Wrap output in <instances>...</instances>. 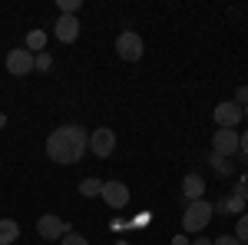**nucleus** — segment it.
<instances>
[{"label": "nucleus", "instance_id": "obj_1", "mask_svg": "<svg viewBox=\"0 0 248 245\" xmlns=\"http://www.w3.org/2000/svg\"><path fill=\"white\" fill-rule=\"evenodd\" d=\"M90 149V132L83 130L79 123H66L46 136V156L60 163V166H73L79 163Z\"/></svg>", "mask_w": 248, "mask_h": 245}, {"label": "nucleus", "instance_id": "obj_2", "mask_svg": "<svg viewBox=\"0 0 248 245\" xmlns=\"http://www.w3.org/2000/svg\"><path fill=\"white\" fill-rule=\"evenodd\" d=\"M212 202L205 199H195V202H186V212H182V229L186 232H202V229L212 222Z\"/></svg>", "mask_w": 248, "mask_h": 245}, {"label": "nucleus", "instance_id": "obj_3", "mask_svg": "<svg viewBox=\"0 0 248 245\" xmlns=\"http://www.w3.org/2000/svg\"><path fill=\"white\" fill-rule=\"evenodd\" d=\"M116 53L126 60V63H136V60H142V53H146V43H142V37H139V33L123 30V33L116 37Z\"/></svg>", "mask_w": 248, "mask_h": 245}, {"label": "nucleus", "instance_id": "obj_4", "mask_svg": "<svg viewBox=\"0 0 248 245\" xmlns=\"http://www.w3.org/2000/svg\"><path fill=\"white\" fill-rule=\"evenodd\" d=\"M212 119H215L218 130H238V123H242V106H238L235 99H225V103H218V106L212 110Z\"/></svg>", "mask_w": 248, "mask_h": 245}, {"label": "nucleus", "instance_id": "obj_5", "mask_svg": "<svg viewBox=\"0 0 248 245\" xmlns=\"http://www.w3.org/2000/svg\"><path fill=\"white\" fill-rule=\"evenodd\" d=\"M37 232H40V239L53 242V239H63V235H66V232H73V229H70V222H63L60 215L46 212V215H40V219H37Z\"/></svg>", "mask_w": 248, "mask_h": 245}, {"label": "nucleus", "instance_id": "obj_6", "mask_svg": "<svg viewBox=\"0 0 248 245\" xmlns=\"http://www.w3.org/2000/svg\"><path fill=\"white\" fill-rule=\"evenodd\" d=\"M116 149V132L106 130V126H99V130L90 132V152H93L96 159H106V156H113Z\"/></svg>", "mask_w": 248, "mask_h": 245}, {"label": "nucleus", "instance_id": "obj_7", "mask_svg": "<svg viewBox=\"0 0 248 245\" xmlns=\"http://www.w3.org/2000/svg\"><path fill=\"white\" fill-rule=\"evenodd\" d=\"M7 73L10 76H30L33 73V53L27 47H17L7 53Z\"/></svg>", "mask_w": 248, "mask_h": 245}, {"label": "nucleus", "instance_id": "obj_8", "mask_svg": "<svg viewBox=\"0 0 248 245\" xmlns=\"http://www.w3.org/2000/svg\"><path fill=\"white\" fill-rule=\"evenodd\" d=\"M99 199H103L109 209H123L126 202H129V186H126V182H119V179H109V182H103Z\"/></svg>", "mask_w": 248, "mask_h": 245}, {"label": "nucleus", "instance_id": "obj_9", "mask_svg": "<svg viewBox=\"0 0 248 245\" xmlns=\"http://www.w3.org/2000/svg\"><path fill=\"white\" fill-rule=\"evenodd\" d=\"M212 152L215 156H235L238 152V130H218L212 132Z\"/></svg>", "mask_w": 248, "mask_h": 245}, {"label": "nucleus", "instance_id": "obj_10", "mask_svg": "<svg viewBox=\"0 0 248 245\" xmlns=\"http://www.w3.org/2000/svg\"><path fill=\"white\" fill-rule=\"evenodd\" d=\"M53 37L60 43H73L79 37V17H66V14H60L57 23H53Z\"/></svg>", "mask_w": 248, "mask_h": 245}, {"label": "nucleus", "instance_id": "obj_11", "mask_svg": "<svg viewBox=\"0 0 248 245\" xmlns=\"http://www.w3.org/2000/svg\"><path fill=\"white\" fill-rule=\"evenodd\" d=\"M202 192H205V179H202L199 172H189V176L182 179V196H186V202L202 199Z\"/></svg>", "mask_w": 248, "mask_h": 245}, {"label": "nucleus", "instance_id": "obj_12", "mask_svg": "<svg viewBox=\"0 0 248 245\" xmlns=\"http://www.w3.org/2000/svg\"><path fill=\"white\" fill-rule=\"evenodd\" d=\"M17 235H20V226L14 219H0V245H14Z\"/></svg>", "mask_w": 248, "mask_h": 245}, {"label": "nucleus", "instance_id": "obj_13", "mask_svg": "<svg viewBox=\"0 0 248 245\" xmlns=\"http://www.w3.org/2000/svg\"><path fill=\"white\" fill-rule=\"evenodd\" d=\"M99 192H103V179H96V176H86L79 182V196H86V199H96Z\"/></svg>", "mask_w": 248, "mask_h": 245}, {"label": "nucleus", "instance_id": "obj_14", "mask_svg": "<svg viewBox=\"0 0 248 245\" xmlns=\"http://www.w3.org/2000/svg\"><path fill=\"white\" fill-rule=\"evenodd\" d=\"M43 47H46V33L43 30H30L27 33V50L30 53H43Z\"/></svg>", "mask_w": 248, "mask_h": 245}, {"label": "nucleus", "instance_id": "obj_15", "mask_svg": "<svg viewBox=\"0 0 248 245\" xmlns=\"http://www.w3.org/2000/svg\"><path fill=\"white\" fill-rule=\"evenodd\" d=\"M209 163H212V169L218 172V176H232V172H235V169H232V163L225 159V156H215V152H212Z\"/></svg>", "mask_w": 248, "mask_h": 245}, {"label": "nucleus", "instance_id": "obj_16", "mask_svg": "<svg viewBox=\"0 0 248 245\" xmlns=\"http://www.w3.org/2000/svg\"><path fill=\"white\" fill-rule=\"evenodd\" d=\"M212 209H215V212H242L245 202H242V199H235V196H229L225 202H218V206H212Z\"/></svg>", "mask_w": 248, "mask_h": 245}, {"label": "nucleus", "instance_id": "obj_17", "mask_svg": "<svg viewBox=\"0 0 248 245\" xmlns=\"http://www.w3.org/2000/svg\"><path fill=\"white\" fill-rule=\"evenodd\" d=\"M33 70L50 73V70H53V57H50V53H33Z\"/></svg>", "mask_w": 248, "mask_h": 245}, {"label": "nucleus", "instance_id": "obj_18", "mask_svg": "<svg viewBox=\"0 0 248 245\" xmlns=\"http://www.w3.org/2000/svg\"><path fill=\"white\" fill-rule=\"evenodd\" d=\"M235 239L242 245H248V212H242L238 215V229H235Z\"/></svg>", "mask_w": 248, "mask_h": 245}, {"label": "nucleus", "instance_id": "obj_19", "mask_svg": "<svg viewBox=\"0 0 248 245\" xmlns=\"http://www.w3.org/2000/svg\"><path fill=\"white\" fill-rule=\"evenodd\" d=\"M60 245H90V239L79 235V232H66V235L60 239Z\"/></svg>", "mask_w": 248, "mask_h": 245}, {"label": "nucleus", "instance_id": "obj_20", "mask_svg": "<svg viewBox=\"0 0 248 245\" xmlns=\"http://www.w3.org/2000/svg\"><path fill=\"white\" fill-rule=\"evenodd\" d=\"M235 103H238V106H248V86H238V90H235Z\"/></svg>", "mask_w": 248, "mask_h": 245}, {"label": "nucleus", "instance_id": "obj_21", "mask_svg": "<svg viewBox=\"0 0 248 245\" xmlns=\"http://www.w3.org/2000/svg\"><path fill=\"white\" fill-rule=\"evenodd\" d=\"M238 152H242V156L248 159V130H245V132H238Z\"/></svg>", "mask_w": 248, "mask_h": 245}, {"label": "nucleus", "instance_id": "obj_22", "mask_svg": "<svg viewBox=\"0 0 248 245\" xmlns=\"http://www.w3.org/2000/svg\"><path fill=\"white\" fill-rule=\"evenodd\" d=\"M232 196L245 202V199H248V179H245V182H242V186H235V192H232Z\"/></svg>", "mask_w": 248, "mask_h": 245}, {"label": "nucleus", "instance_id": "obj_23", "mask_svg": "<svg viewBox=\"0 0 248 245\" xmlns=\"http://www.w3.org/2000/svg\"><path fill=\"white\" fill-rule=\"evenodd\" d=\"M212 245H242V242H238L235 235H218V239H215Z\"/></svg>", "mask_w": 248, "mask_h": 245}, {"label": "nucleus", "instance_id": "obj_24", "mask_svg": "<svg viewBox=\"0 0 248 245\" xmlns=\"http://www.w3.org/2000/svg\"><path fill=\"white\" fill-rule=\"evenodd\" d=\"M172 245H189V239H186V235H175V239H172Z\"/></svg>", "mask_w": 248, "mask_h": 245}, {"label": "nucleus", "instance_id": "obj_25", "mask_svg": "<svg viewBox=\"0 0 248 245\" xmlns=\"http://www.w3.org/2000/svg\"><path fill=\"white\" fill-rule=\"evenodd\" d=\"M189 245H212V239H195V242H189Z\"/></svg>", "mask_w": 248, "mask_h": 245}, {"label": "nucleus", "instance_id": "obj_26", "mask_svg": "<svg viewBox=\"0 0 248 245\" xmlns=\"http://www.w3.org/2000/svg\"><path fill=\"white\" fill-rule=\"evenodd\" d=\"M3 126H7V116H3V113H0V130H3Z\"/></svg>", "mask_w": 248, "mask_h": 245}, {"label": "nucleus", "instance_id": "obj_27", "mask_svg": "<svg viewBox=\"0 0 248 245\" xmlns=\"http://www.w3.org/2000/svg\"><path fill=\"white\" fill-rule=\"evenodd\" d=\"M242 119H248V106H242Z\"/></svg>", "mask_w": 248, "mask_h": 245}, {"label": "nucleus", "instance_id": "obj_28", "mask_svg": "<svg viewBox=\"0 0 248 245\" xmlns=\"http://www.w3.org/2000/svg\"><path fill=\"white\" fill-rule=\"evenodd\" d=\"M245 179H248V176H245Z\"/></svg>", "mask_w": 248, "mask_h": 245}]
</instances>
